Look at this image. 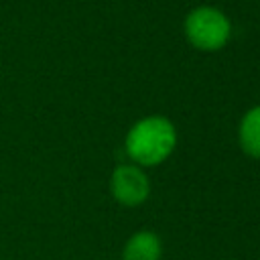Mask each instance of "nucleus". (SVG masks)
Instances as JSON below:
<instances>
[{"instance_id": "nucleus-1", "label": "nucleus", "mask_w": 260, "mask_h": 260, "mask_svg": "<svg viewBox=\"0 0 260 260\" xmlns=\"http://www.w3.org/2000/svg\"><path fill=\"white\" fill-rule=\"evenodd\" d=\"M177 144V130L165 116H146L126 134L128 156L144 167L162 162Z\"/></svg>"}, {"instance_id": "nucleus-2", "label": "nucleus", "mask_w": 260, "mask_h": 260, "mask_svg": "<svg viewBox=\"0 0 260 260\" xmlns=\"http://www.w3.org/2000/svg\"><path fill=\"white\" fill-rule=\"evenodd\" d=\"M232 35L230 18L213 6L193 8L185 18V37L187 41L201 51L221 49Z\"/></svg>"}, {"instance_id": "nucleus-3", "label": "nucleus", "mask_w": 260, "mask_h": 260, "mask_svg": "<svg viewBox=\"0 0 260 260\" xmlns=\"http://www.w3.org/2000/svg\"><path fill=\"white\" fill-rule=\"evenodd\" d=\"M110 191L114 199L126 207H136L146 201L150 193V181L144 171L134 165H120L110 177Z\"/></svg>"}, {"instance_id": "nucleus-4", "label": "nucleus", "mask_w": 260, "mask_h": 260, "mask_svg": "<svg viewBox=\"0 0 260 260\" xmlns=\"http://www.w3.org/2000/svg\"><path fill=\"white\" fill-rule=\"evenodd\" d=\"M162 244L154 232L142 230L130 236V240L124 246L122 258L124 260H160Z\"/></svg>"}, {"instance_id": "nucleus-5", "label": "nucleus", "mask_w": 260, "mask_h": 260, "mask_svg": "<svg viewBox=\"0 0 260 260\" xmlns=\"http://www.w3.org/2000/svg\"><path fill=\"white\" fill-rule=\"evenodd\" d=\"M238 140L248 156L260 158V106H254L244 114L238 128Z\"/></svg>"}]
</instances>
